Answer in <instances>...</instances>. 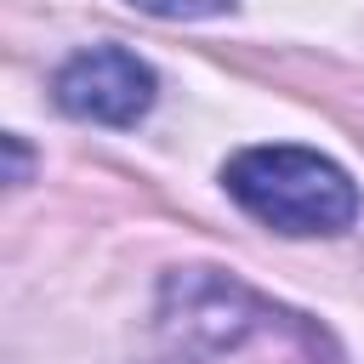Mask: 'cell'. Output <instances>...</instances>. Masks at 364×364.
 I'll return each instance as SVG.
<instances>
[{
	"label": "cell",
	"instance_id": "6da1fadb",
	"mask_svg": "<svg viewBox=\"0 0 364 364\" xmlns=\"http://www.w3.org/2000/svg\"><path fill=\"white\" fill-rule=\"evenodd\" d=\"M228 193L279 233H341L358 216V188L341 165L307 148H245L222 171Z\"/></svg>",
	"mask_w": 364,
	"mask_h": 364
},
{
	"label": "cell",
	"instance_id": "7a4b0ae2",
	"mask_svg": "<svg viewBox=\"0 0 364 364\" xmlns=\"http://www.w3.org/2000/svg\"><path fill=\"white\" fill-rule=\"evenodd\" d=\"M57 102L74 119L97 125H136L154 102V68L119 46H91L57 68Z\"/></svg>",
	"mask_w": 364,
	"mask_h": 364
},
{
	"label": "cell",
	"instance_id": "3957f363",
	"mask_svg": "<svg viewBox=\"0 0 364 364\" xmlns=\"http://www.w3.org/2000/svg\"><path fill=\"white\" fill-rule=\"evenodd\" d=\"M131 6L136 11H154V17H210L228 0H131Z\"/></svg>",
	"mask_w": 364,
	"mask_h": 364
},
{
	"label": "cell",
	"instance_id": "277c9868",
	"mask_svg": "<svg viewBox=\"0 0 364 364\" xmlns=\"http://www.w3.org/2000/svg\"><path fill=\"white\" fill-rule=\"evenodd\" d=\"M6 148H11V182H23V176H28V154H23L17 136H6Z\"/></svg>",
	"mask_w": 364,
	"mask_h": 364
}]
</instances>
